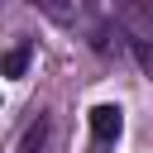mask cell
<instances>
[{
  "label": "cell",
  "mask_w": 153,
  "mask_h": 153,
  "mask_svg": "<svg viewBox=\"0 0 153 153\" xmlns=\"http://www.w3.org/2000/svg\"><path fill=\"white\" fill-rule=\"evenodd\" d=\"M29 53H33L29 43H14V48L0 57V76H24V67H29Z\"/></svg>",
  "instance_id": "7a4b0ae2"
},
{
  "label": "cell",
  "mask_w": 153,
  "mask_h": 153,
  "mask_svg": "<svg viewBox=\"0 0 153 153\" xmlns=\"http://www.w3.org/2000/svg\"><path fill=\"white\" fill-rule=\"evenodd\" d=\"M43 139H48V124L38 120V124H33L29 134H24V153H38V148H43Z\"/></svg>",
  "instance_id": "3957f363"
},
{
  "label": "cell",
  "mask_w": 153,
  "mask_h": 153,
  "mask_svg": "<svg viewBox=\"0 0 153 153\" xmlns=\"http://www.w3.org/2000/svg\"><path fill=\"white\" fill-rule=\"evenodd\" d=\"M91 134H96V143H115L124 134V110L120 105H96L91 110Z\"/></svg>",
  "instance_id": "6da1fadb"
}]
</instances>
